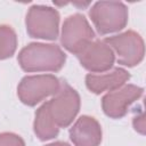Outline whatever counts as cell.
<instances>
[{
	"label": "cell",
	"mask_w": 146,
	"mask_h": 146,
	"mask_svg": "<svg viewBox=\"0 0 146 146\" xmlns=\"http://www.w3.org/2000/svg\"><path fill=\"white\" fill-rule=\"evenodd\" d=\"M25 72H58L66 62V54L56 43L31 42L23 47L17 56Z\"/></svg>",
	"instance_id": "1"
},
{
	"label": "cell",
	"mask_w": 146,
	"mask_h": 146,
	"mask_svg": "<svg viewBox=\"0 0 146 146\" xmlns=\"http://www.w3.org/2000/svg\"><path fill=\"white\" fill-rule=\"evenodd\" d=\"M81 99L79 92L67 82L62 81L58 91L51 99L44 102L40 108L49 121L58 129L67 128L80 111Z\"/></svg>",
	"instance_id": "2"
},
{
	"label": "cell",
	"mask_w": 146,
	"mask_h": 146,
	"mask_svg": "<svg viewBox=\"0 0 146 146\" xmlns=\"http://www.w3.org/2000/svg\"><path fill=\"white\" fill-rule=\"evenodd\" d=\"M89 16L100 35L119 32L128 24V8L121 1H97L89 10Z\"/></svg>",
	"instance_id": "3"
},
{
	"label": "cell",
	"mask_w": 146,
	"mask_h": 146,
	"mask_svg": "<svg viewBox=\"0 0 146 146\" xmlns=\"http://www.w3.org/2000/svg\"><path fill=\"white\" fill-rule=\"evenodd\" d=\"M59 21L60 16L57 9L43 5H33L26 14V32L31 38L54 41L59 35Z\"/></svg>",
	"instance_id": "4"
},
{
	"label": "cell",
	"mask_w": 146,
	"mask_h": 146,
	"mask_svg": "<svg viewBox=\"0 0 146 146\" xmlns=\"http://www.w3.org/2000/svg\"><path fill=\"white\" fill-rule=\"evenodd\" d=\"M60 82L54 74L26 75L17 86V96L24 105L32 107L47 97L54 96L58 91Z\"/></svg>",
	"instance_id": "5"
},
{
	"label": "cell",
	"mask_w": 146,
	"mask_h": 146,
	"mask_svg": "<svg viewBox=\"0 0 146 146\" xmlns=\"http://www.w3.org/2000/svg\"><path fill=\"white\" fill-rule=\"evenodd\" d=\"M104 41L112 48L114 55H116V62L123 66L133 67L144 59V40L136 31L129 30L116 35L107 36Z\"/></svg>",
	"instance_id": "6"
},
{
	"label": "cell",
	"mask_w": 146,
	"mask_h": 146,
	"mask_svg": "<svg viewBox=\"0 0 146 146\" xmlns=\"http://www.w3.org/2000/svg\"><path fill=\"white\" fill-rule=\"evenodd\" d=\"M94 39L95 32L84 15L76 13L65 18L62 26L60 43L68 52L78 55Z\"/></svg>",
	"instance_id": "7"
},
{
	"label": "cell",
	"mask_w": 146,
	"mask_h": 146,
	"mask_svg": "<svg viewBox=\"0 0 146 146\" xmlns=\"http://www.w3.org/2000/svg\"><path fill=\"white\" fill-rule=\"evenodd\" d=\"M144 94V89L136 84L125 83L121 88L105 94L102 98V108L105 115L111 119H122L131 104L138 100Z\"/></svg>",
	"instance_id": "8"
},
{
	"label": "cell",
	"mask_w": 146,
	"mask_h": 146,
	"mask_svg": "<svg viewBox=\"0 0 146 146\" xmlns=\"http://www.w3.org/2000/svg\"><path fill=\"white\" fill-rule=\"evenodd\" d=\"M81 66L91 73L110 71L115 62L112 48L104 40H92L76 55Z\"/></svg>",
	"instance_id": "9"
},
{
	"label": "cell",
	"mask_w": 146,
	"mask_h": 146,
	"mask_svg": "<svg viewBox=\"0 0 146 146\" xmlns=\"http://www.w3.org/2000/svg\"><path fill=\"white\" fill-rule=\"evenodd\" d=\"M130 73L122 67H112L103 73H88L86 75V87L89 91L99 95L104 91H113L127 83Z\"/></svg>",
	"instance_id": "10"
},
{
	"label": "cell",
	"mask_w": 146,
	"mask_h": 146,
	"mask_svg": "<svg viewBox=\"0 0 146 146\" xmlns=\"http://www.w3.org/2000/svg\"><path fill=\"white\" fill-rule=\"evenodd\" d=\"M68 135L74 146H99L103 138L99 122L89 115H81L70 128Z\"/></svg>",
	"instance_id": "11"
},
{
	"label": "cell",
	"mask_w": 146,
	"mask_h": 146,
	"mask_svg": "<svg viewBox=\"0 0 146 146\" xmlns=\"http://www.w3.org/2000/svg\"><path fill=\"white\" fill-rule=\"evenodd\" d=\"M17 49V34L7 24L0 25V59L10 58Z\"/></svg>",
	"instance_id": "12"
},
{
	"label": "cell",
	"mask_w": 146,
	"mask_h": 146,
	"mask_svg": "<svg viewBox=\"0 0 146 146\" xmlns=\"http://www.w3.org/2000/svg\"><path fill=\"white\" fill-rule=\"evenodd\" d=\"M0 146H25L23 138L14 132L0 133Z\"/></svg>",
	"instance_id": "13"
},
{
	"label": "cell",
	"mask_w": 146,
	"mask_h": 146,
	"mask_svg": "<svg viewBox=\"0 0 146 146\" xmlns=\"http://www.w3.org/2000/svg\"><path fill=\"white\" fill-rule=\"evenodd\" d=\"M44 146H71V145L68 143H66V141H54V143L47 144Z\"/></svg>",
	"instance_id": "14"
}]
</instances>
